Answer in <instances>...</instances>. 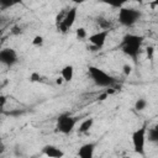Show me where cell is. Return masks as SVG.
Returning <instances> with one entry per match:
<instances>
[{"label":"cell","mask_w":158,"mask_h":158,"mask_svg":"<svg viewBox=\"0 0 158 158\" xmlns=\"http://www.w3.org/2000/svg\"><path fill=\"white\" fill-rule=\"evenodd\" d=\"M154 47L153 46H147L146 47V56H147V58L149 59V60H152L153 59V57H154Z\"/></svg>","instance_id":"18"},{"label":"cell","mask_w":158,"mask_h":158,"mask_svg":"<svg viewBox=\"0 0 158 158\" xmlns=\"http://www.w3.org/2000/svg\"><path fill=\"white\" fill-rule=\"evenodd\" d=\"M60 77L64 79L65 83H69L74 78V67L72 64H67L60 69Z\"/></svg>","instance_id":"11"},{"label":"cell","mask_w":158,"mask_h":158,"mask_svg":"<svg viewBox=\"0 0 158 158\" xmlns=\"http://www.w3.org/2000/svg\"><path fill=\"white\" fill-rule=\"evenodd\" d=\"M123 158H131V157H128V156H125V157H123Z\"/></svg>","instance_id":"22"},{"label":"cell","mask_w":158,"mask_h":158,"mask_svg":"<svg viewBox=\"0 0 158 158\" xmlns=\"http://www.w3.org/2000/svg\"><path fill=\"white\" fill-rule=\"evenodd\" d=\"M95 147H96V144L93 142H88V143L81 144L77 152L78 158H94Z\"/></svg>","instance_id":"9"},{"label":"cell","mask_w":158,"mask_h":158,"mask_svg":"<svg viewBox=\"0 0 158 158\" xmlns=\"http://www.w3.org/2000/svg\"><path fill=\"white\" fill-rule=\"evenodd\" d=\"M56 83H57V85H62V84L65 83V81H64V79H63L62 77H58V78L56 79Z\"/></svg>","instance_id":"21"},{"label":"cell","mask_w":158,"mask_h":158,"mask_svg":"<svg viewBox=\"0 0 158 158\" xmlns=\"http://www.w3.org/2000/svg\"><path fill=\"white\" fill-rule=\"evenodd\" d=\"M109 33H110V30H101V31H98V32H95V33H93V35H89L88 42H89L93 47L100 49V48H102V47L105 46Z\"/></svg>","instance_id":"6"},{"label":"cell","mask_w":158,"mask_h":158,"mask_svg":"<svg viewBox=\"0 0 158 158\" xmlns=\"http://www.w3.org/2000/svg\"><path fill=\"white\" fill-rule=\"evenodd\" d=\"M147 125H142L137 130H135L131 135L132 141V148L135 153L138 156H143L146 153V142H147Z\"/></svg>","instance_id":"3"},{"label":"cell","mask_w":158,"mask_h":158,"mask_svg":"<svg viewBox=\"0 0 158 158\" xmlns=\"http://www.w3.org/2000/svg\"><path fill=\"white\" fill-rule=\"evenodd\" d=\"M77 122H78V118L75 116H72L69 114H62L57 118L56 128L62 135H69L75 128Z\"/></svg>","instance_id":"5"},{"label":"cell","mask_w":158,"mask_h":158,"mask_svg":"<svg viewBox=\"0 0 158 158\" xmlns=\"http://www.w3.org/2000/svg\"><path fill=\"white\" fill-rule=\"evenodd\" d=\"M88 72H89V75L93 83L99 88H111L116 83V79L111 74H109L107 72H105L104 69L99 67L89 65Z\"/></svg>","instance_id":"2"},{"label":"cell","mask_w":158,"mask_h":158,"mask_svg":"<svg viewBox=\"0 0 158 158\" xmlns=\"http://www.w3.org/2000/svg\"><path fill=\"white\" fill-rule=\"evenodd\" d=\"M147 105H148V101H147L146 99H143V98H139V99H137L136 102H135V109H136L137 111H143V110L147 109Z\"/></svg>","instance_id":"14"},{"label":"cell","mask_w":158,"mask_h":158,"mask_svg":"<svg viewBox=\"0 0 158 158\" xmlns=\"http://www.w3.org/2000/svg\"><path fill=\"white\" fill-rule=\"evenodd\" d=\"M107 96H109V94H107V93H104V94L99 95V96H98V99H99L100 101H104L105 99H107Z\"/></svg>","instance_id":"20"},{"label":"cell","mask_w":158,"mask_h":158,"mask_svg":"<svg viewBox=\"0 0 158 158\" xmlns=\"http://www.w3.org/2000/svg\"><path fill=\"white\" fill-rule=\"evenodd\" d=\"M19 60V57H17V52L14 49V48H2L0 51V62L6 65V67H12L14 64H16Z\"/></svg>","instance_id":"7"},{"label":"cell","mask_w":158,"mask_h":158,"mask_svg":"<svg viewBox=\"0 0 158 158\" xmlns=\"http://www.w3.org/2000/svg\"><path fill=\"white\" fill-rule=\"evenodd\" d=\"M141 17V12L133 7H120L117 14V20L122 26L131 27L133 26Z\"/></svg>","instance_id":"4"},{"label":"cell","mask_w":158,"mask_h":158,"mask_svg":"<svg viewBox=\"0 0 158 158\" xmlns=\"http://www.w3.org/2000/svg\"><path fill=\"white\" fill-rule=\"evenodd\" d=\"M147 138L149 142L158 144V123H156L154 126L147 130Z\"/></svg>","instance_id":"13"},{"label":"cell","mask_w":158,"mask_h":158,"mask_svg":"<svg viewBox=\"0 0 158 158\" xmlns=\"http://www.w3.org/2000/svg\"><path fill=\"white\" fill-rule=\"evenodd\" d=\"M132 65L130 64V63H125L123 65H122V73H123V75H126V77H128V75H131L132 74Z\"/></svg>","instance_id":"17"},{"label":"cell","mask_w":158,"mask_h":158,"mask_svg":"<svg viewBox=\"0 0 158 158\" xmlns=\"http://www.w3.org/2000/svg\"><path fill=\"white\" fill-rule=\"evenodd\" d=\"M41 80V75L38 74V73H32L31 75H30V81H40Z\"/></svg>","instance_id":"19"},{"label":"cell","mask_w":158,"mask_h":158,"mask_svg":"<svg viewBox=\"0 0 158 158\" xmlns=\"http://www.w3.org/2000/svg\"><path fill=\"white\" fill-rule=\"evenodd\" d=\"M42 153L47 158H63L64 157V152L54 144H46L42 148Z\"/></svg>","instance_id":"10"},{"label":"cell","mask_w":158,"mask_h":158,"mask_svg":"<svg viewBox=\"0 0 158 158\" xmlns=\"http://www.w3.org/2000/svg\"><path fill=\"white\" fill-rule=\"evenodd\" d=\"M77 16H78V10H77V7H70L69 10H67V11L64 12L63 21H62L60 25H58V28H60L62 31H67V30L72 28L73 25L75 23Z\"/></svg>","instance_id":"8"},{"label":"cell","mask_w":158,"mask_h":158,"mask_svg":"<svg viewBox=\"0 0 158 158\" xmlns=\"http://www.w3.org/2000/svg\"><path fill=\"white\" fill-rule=\"evenodd\" d=\"M75 36L78 40H88L89 35H88V31L85 27H78L75 30Z\"/></svg>","instance_id":"15"},{"label":"cell","mask_w":158,"mask_h":158,"mask_svg":"<svg viewBox=\"0 0 158 158\" xmlns=\"http://www.w3.org/2000/svg\"><path fill=\"white\" fill-rule=\"evenodd\" d=\"M143 41H144L143 36H138V35H135V33H126L122 37L120 49L125 56L130 57L133 62H137V58L139 56Z\"/></svg>","instance_id":"1"},{"label":"cell","mask_w":158,"mask_h":158,"mask_svg":"<svg viewBox=\"0 0 158 158\" xmlns=\"http://www.w3.org/2000/svg\"><path fill=\"white\" fill-rule=\"evenodd\" d=\"M31 43H32L33 47H42L43 43H44V38H43V36H41V35H36V36L32 38Z\"/></svg>","instance_id":"16"},{"label":"cell","mask_w":158,"mask_h":158,"mask_svg":"<svg viewBox=\"0 0 158 158\" xmlns=\"http://www.w3.org/2000/svg\"><path fill=\"white\" fill-rule=\"evenodd\" d=\"M93 125H94V118L93 117H88V118H84L80 123H79V127H78V133L80 135H84V133H88L91 128H93Z\"/></svg>","instance_id":"12"}]
</instances>
